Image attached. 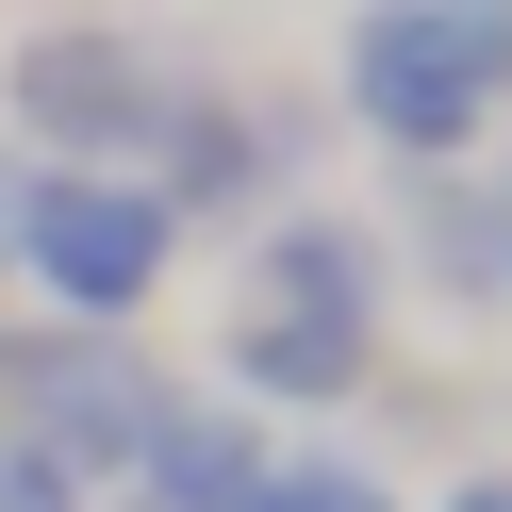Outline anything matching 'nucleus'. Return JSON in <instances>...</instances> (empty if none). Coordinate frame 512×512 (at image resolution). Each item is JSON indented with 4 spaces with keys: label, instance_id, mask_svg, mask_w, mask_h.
Listing matches in <instances>:
<instances>
[{
    "label": "nucleus",
    "instance_id": "nucleus-1",
    "mask_svg": "<svg viewBox=\"0 0 512 512\" xmlns=\"http://www.w3.org/2000/svg\"><path fill=\"white\" fill-rule=\"evenodd\" d=\"M380 364V248L347 215H265L232 281V397H347Z\"/></svg>",
    "mask_w": 512,
    "mask_h": 512
},
{
    "label": "nucleus",
    "instance_id": "nucleus-2",
    "mask_svg": "<svg viewBox=\"0 0 512 512\" xmlns=\"http://www.w3.org/2000/svg\"><path fill=\"white\" fill-rule=\"evenodd\" d=\"M347 116L413 166H463L512 116V17H446V0H364L347 34Z\"/></svg>",
    "mask_w": 512,
    "mask_h": 512
},
{
    "label": "nucleus",
    "instance_id": "nucleus-3",
    "mask_svg": "<svg viewBox=\"0 0 512 512\" xmlns=\"http://www.w3.org/2000/svg\"><path fill=\"white\" fill-rule=\"evenodd\" d=\"M166 248H182V215L149 199L133 166H17V182H0V265H34L50 298H67V331L149 314Z\"/></svg>",
    "mask_w": 512,
    "mask_h": 512
},
{
    "label": "nucleus",
    "instance_id": "nucleus-4",
    "mask_svg": "<svg viewBox=\"0 0 512 512\" xmlns=\"http://www.w3.org/2000/svg\"><path fill=\"white\" fill-rule=\"evenodd\" d=\"M0 100H17V133H34L50 166H133L149 182V133H166L182 67H149V50H116V34H34Z\"/></svg>",
    "mask_w": 512,
    "mask_h": 512
},
{
    "label": "nucleus",
    "instance_id": "nucleus-5",
    "mask_svg": "<svg viewBox=\"0 0 512 512\" xmlns=\"http://www.w3.org/2000/svg\"><path fill=\"white\" fill-rule=\"evenodd\" d=\"M0 397H17V430L50 446L67 479H133V446L166 430V380L133 364V347H0Z\"/></svg>",
    "mask_w": 512,
    "mask_h": 512
},
{
    "label": "nucleus",
    "instance_id": "nucleus-6",
    "mask_svg": "<svg viewBox=\"0 0 512 512\" xmlns=\"http://www.w3.org/2000/svg\"><path fill=\"white\" fill-rule=\"evenodd\" d=\"M248 479H265V430H248V397H166V430L133 446V512H248Z\"/></svg>",
    "mask_w": 512,
    "mask_h": 512
},
{
    "label": "nucleus",
    "instance_id": "nucleus-7",
    "mask_svg": "<svg viewBox=\"0 0 512 512\" xmlns=\"http://www.w3.org/2000/svg\"><path fill=\"white\" fill-rule=\"evenodd\" d=\"M248 512H397V496H380V463L314 446V463H265V479H248Z\"/></svg>",
    "mask_w": 512,
    "mask_h": 512
},
{
    "label": "nucleus",
    "instance_id": "nucleus-8",
    "mask_svg": "<svg viewBox=\"0 0 512 512\" xmlns=\"http://www.w3.org/2000/svg\"><path fill=\"white\" fill-rule=\"evenodd\" d=\"M0 512H83V479H67V463H50V446H34V430H0Z\"/></svg>",
    "mask_w": 512,
    "mask_h": 512
},
{
    "label": "nucleus",
    "instance_id": "nucleus-9",
    "mask_svg": "<svg viewBox=\"0 0 512 512\" xmlns=\"http://www.w3.org/2000/svg\"><path fill=\"white\" fill-rule=\"evenodd\" d=\"M446 512H512V479H463V496H446Z\"/></svg>",
    "mask_w": 512,
    "mask_h": 512
},
{
    "label": "nucleus",
    "instance_id": "nucleus-10",
    "mask_svg": "<svg viewBox=\"0 0 512 512\" xmlns=\"http://www.w3.org/2000/svg\"><path fill=\"white\" fill-rule=\"evenodd\" d=\"M446 17H512V0H446Z\"/></svg>",
    "mask_w": 512,
    "mask_h": 512
}]
</instances>
